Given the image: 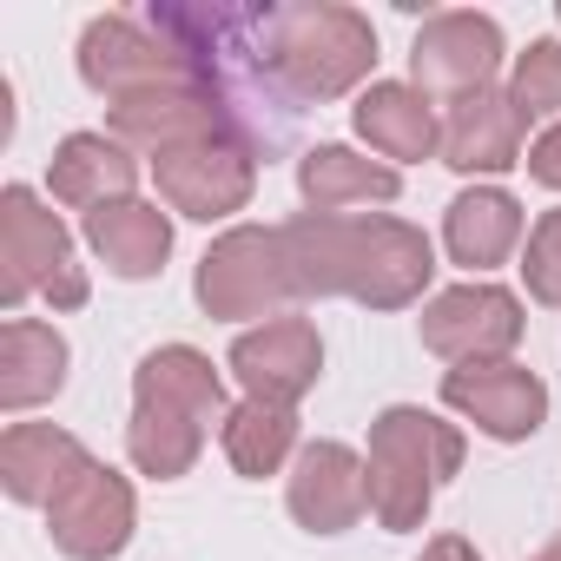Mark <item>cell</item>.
<instances>
[{
  "mask_svg": "<svg viewBox=\"0 0 561 561\" xmlns=\"http://www.w3.org/2000/svg\"><path fill=\"white\" fill-rule=\"evenodd\" d=\"M298 298H351L370 311H403L423 298L436 251L416 225L383 211H298L277 225Z\"/></svg>",
  "mask_w": 561,
  "mask_h": 561,
  "instance_id": "cell-1",
  "label": "cell"
},
{
  "mask_svg": "<svg viewBox=\"0 0 561 561\" xmlns=\"http://www.w3.org/2000/svg\"><path fill=\"white\" fill-rule=\"evenodd\" d=\"M225 416H231L225 410V377L211 370V357L192 351V344H165V351L139 357V370H133L126 456H133L139 476L179 482L198 462L211 423H225Z\"/></svg>",
  "mask_w": 561,
  "mask_h": 561,
  "instance_id": "cell-2",
  "label": "cell"
},
{
  "mask_svg": "<svg viewBox=\"0 0 561 561\" xmlns=\"http://www.w3.org/2000/svg\"><path fill=\"white\" fill-rule=\"evenodd\" d=\"M257 47L271 80L298 106L305 100H344L377 67V27L337 0H305V8H257Z\"/></svg>",
  "mask_w": 561,
  "mask_h": 561,
  "instance_id": "cell-3",
  "label": "cell"
},
{
  "mask_svg": "<svg viewBox=\"0 0 561 561\" xmlns=\"http://www.w3.org/2000/svg\"><path fill=\"white\" fill-rule=\"evenodd\" d=\"M462 469V430L416 410V403H390L377 423H370V456H364V476H370V515L403 535V528H423L436 489Z\"/></svg>",
  "mask_w": 561,
  "mask_h": 561,
  "instance_id": "cell-4",
  "label": "cell"
},
{
  "mask_svg": "<svg viewBox=\"0 0 561 561\" xmlns=\"http://www.w3.org/2000/svg\"><path fill=\"white\" fill-rule=\"evenodd\" d=\"M54 298L60 311L87 305V271L73 264V238L67 225L27 192L8 185L0 192V305H27V298Z\"/></svg>",
  "mask_w": 561,
  "mask_h": 561,
  "instance_id": "cell-5",
  "label": "cell"
},
{
  "mask_svg": "<svg viewBox=\"0 0 561 561\" xmlns=\"http://www.w3.org/2000/svg\"><path fill=\"white\" fill-rule=\"evenodd\" d=\"M192 298L205 305V318H285V305L298 298L291 285V264H285V244L264 225H231L205 257H198V277H192Z\"/></svg>",
  "mask_w": 561,
  "mask_h": 561,
  "instance_id": "cell-6",
  "label": "cell"
},
{
  "mask_svg": "<svg viewBox=\"0 0 561 561\" xmlns=\"http://www.w3.org/2000/svg\"><path fill=\"white\" fill-rule=\"evenodd\" d=\"M152 179H159V198L179 218L211 225V218H231V211L251 205V192H257V152L238 133H211V139H192L179 152H159Z\"/></svg>",
  "mask_w": 561,
  "mask_h": 561,
  "instance_id": "cell-7",
  "label": "cell"
},
{
  "mask_svg": "<svg viewBox=\"0 0 561 561\" xmlns=\"http://www.w3.org/2000/svg\"><path fill=\"white\" fill-rule=\"evenodd\" d=\"M106 133L126 146V152H179V146H192V139H211V133H238V119H231V106L198 80V73H185V80H165V87H152V93H133V100H119V106H106ZM244 139V133H238ZM251 146V139H244Z\"/></svg>",
  "mask_w": 561,
  "mask_h": 561,
  "instance_id": "cell-8",
  "label": "cell"
},
{
  "mask_svg": "<svg viewBox=\"0 0 561 561\" xmlns=\"http://www.w3.org/2000/svg\"><path fill=\"white\" fill-rule=\"evenodd\" d=\"M410 73H416V93H430V100L443 93L449 106L469 93H489L502 73V27L469 8L430 14L410 41Z\"/></svg>",
  "mask_w": 561,
  "mask_h": 561,
  "instance_id": "cell-9",
  "label": "cell"
},
{
  "mask_svg": "<svg viewBox=\"0 0 561 561\" xmlns=\"http://www.w3.org/2000/svg\"><path fill=\"white\" fill-rule=\"evenodd\" d=\"M133 522H139V502H133V482L106 462H87L54 502H47V535L67 561H113L126 541H133Z\"/></svg>",
  "mask_w": 561,
  "mask_h": 561,
  "instance_id": "cell-10",
  "label": "cell"
},
{
  "mask_svg": "<svg viewBox=\"0 0 561 561\" xmlns=\"http://www.w3.org/2000/svg\"><path fill=\"white\" fill-rule=\"evenodd\" d=\"M416 331H423V351L449 364H502L522 344V305L502 285H456L423 305Z\"/></svg>",
  "mask_w": 561,
  "mask_h": 561,
  "instance_id": "cell-11",
  "label": "cell"
},
{
  "mask_svg": "<svg viewBox=\"0 0 561 561\" xmlns=\"http://www.w3.org/2000/svg\"><path fill=\"white\" fill-rule=\"evenodd\" d=\"M192 67L146 27V21H133V14H100V21H87V34H80V80L93 87V93H106V106H119V100H133V93H152V87H165V80H185Z\"/></svg>",
  "mask_w": 561,
  "mask_h": 561,
  "instance_id": "cell-12",
  "label": "cell"
},
{
  "mask_svg": "<svg viewBox=\"0 0 561 561\" xmlns=\"http://www.w3.org/2000/svg\"><path fill=\"white\" fill-rule=\"evenodd\" d=\"M225 364L244 383V397L298 410V397H311L318 377H324V337H318L311 318H271V324L244 331Z\"/></svg>",
  "mask_w": 561,
  "mask_h": 561,
  "instance_id": "cell-13",
  "label": "cell"
},
{
  "mask_svg": "<svg viewBox=\"0 0 561 561\" xmlns=\"http://www.w3.org/2000/svg\"><path fill=\"white\" fill-rule=\"evenodd\" d=\"M443 403L462 410L495 443H528L541 430V416H548V383L535 370L508 364V357L502 364H456L443 377Z\"/></svg>",
  "mask_w": 561,
  "mask_h": 561,
  "instance_id": "cell-14",
  "label": "cell"
},
{
  "mask_svg": "<svg viewBox=\"0 0 561 561\" xmlns=\"http://www.w3.org/2000/svg\"><path fill=\"white\" fill-rule=\"evenodd\" d=\"M285 502H291L298 528H311V535H344V528H357L364 508H370L364 456L344 449V443H331V436H324V443H305L298 462H291Z\"/></svg>",
  "mask_w": 561,
  "mask_h": 561,
  "instance_id": "cell-15",
  "label": "cell"
},
{
  "mask_svg": "<svg viewBox=\"0 0 561 561\" xmlns=\"http://www.w3.org/2000/svg\"><path fill=\"white\" fill-rule=\"evenodd\" d=\"M522 133H528V113L515 106L508 87L469 93V100H456L449 119H443V165L495 179V172L522 165Z\"/></svg>",
  "mask_w": 561,
  "mask_h": 561,
  "instance_id": "cell-16",
  "label": "cell"
},
{
  "mask_svg": "<svg viewBox=\"0 0 561 561\" xmlns=\"http://www.w3.org/2000/svg\"><path fill=\"white\" fill-rule=\"evenodd\" d=\"M93 456L80 449V436L54 430V423H14L0 436V489L27 508H47Z\"/></svg>",
  "mask_w": 561,
  "mask_h": 561,
  "instance_id": "cell-17",
  "label": "cell"
},
{
  "mask_svg": "<svg viewBox=\"0 0 561 561\" xmlns=\"http://www.w3.org/2000/svg\"><path fill=\"white\" fill-rule=\"evenodd\" d=\"M357 133L370 139V152L383 159H436L443 152V119H436V100L403 87V80H370L351 106Z\"/></svg>",
  "mask_w": 561,
  "mask_h": 561,
  "instance_id": "cell-18",
  "label": "cell"
},
{
  "mask_svg": "<svg viewBox=\"0 0 561 561\" xmlns=\"http://www.w3.org/2000/svg\"><path fill=\"white\" fill-rule=\"evenodd\" d=\"M47 185H54L60 205H73V211L87 218L93 205L133 198L139 159H133L113 133H73V139H60V152H54V165H47Z\"/></svg>",
  "mask_w": 561,
  "mask_h": 561,
  "instance_id": "cell-19",
  "label": "cell"
},
{
  "mask_svg": "<svg viewBox=\"0 0 561 561\" xmlns=\"http://www.w3.org/2000/svg\"><path fill=\"white\" fill-rule=\"evenodd\" d=\"M80 231H87V244L106 257L113 277H152V271H165V257H172V218H165L159 205H146V198L93 205V211L80 218Z\"/></svg>",
  "mask_w": 561,
  "mask_h": 561,
  "instance_id": "cell-20",
  "label": "cell"
},
{
  "mask_svg": "<svg viewBox=\"0 0 561 561\" xmlns=\"http://www.w3.org/2000/svg\"><path fill=\"white\" fill-rule=\"evenodd\" d=\"M67 337L41 318H8L0 324V410H34L47 397H60L67 383Z\"/></svg>",
  "mask_w": 561,
  "mask_h": 561,
  "instance_id": "cell-21",
  "label": "cell"
},
{
  "mask_svg": "<svg viewBox=\"0 0 561 561\" xmlns=\"http://www.w3.org/2000/svg\"><path fill=\"white\" fill-rule=\"evenodd\" d=\"M443 244L456 264L469 271H495L515 244H522V205L502 192V185H469L449 198L443 211Z\"/></svg>",
  "mask_w": 561,
  "mask_h": 561,
  "instance_id": "cell-22",
  "label": "cell"
},
{
  "mask_svg": "<svg viewBox=\"0 0 561 561\" xmlns=\"http://www.w3.org/2000/svg\"><path fill=\"white\" fill-rule=\"evenodd\" d=\"M298 192L311 211H351V205H390L403 192L397 165H377L351 146H311L298 159Z\"/></svg>",
  "mask_w": 561,
  "mask_h": 561,
  "instance_id": "cell-23",
  "label": "cell"
},
{
  "mask_svg": "<svg viewBox=\"0 0 561 561\" xmlns=\"http://www.w3.org/2000/svg\"><path fill=\"white\" fill-rule=\"evenodd\" d=\"M218 436H225L231 469L251 476V482H264V476H277V469L291 462V449H298V416H291L285 403H257V397H244V403L218 423Z\"/></svg>",
  "mask_w": 561,
  "mask_h": 561,
  "instance_id": "cell-24",
  "label": "cell"
},
{
  "mask_svg": "<svg viewBox=\"0 0 561 561\" xmlns=\"http://www.w3.org/2000/svg\"><path fill=\"white\" fill-rule=\"evenodd\" d=\"M508 93H515V106H522L528 119L561 113V41H528V54L515 60Z\"/></svg>",
  "mask_w": 561,
  "mask_h": 561,
  "instance_id": "cell-25",
  "label": "cell"
},
{
  "mask_svg": "<svg viewBox=\"0 0 561 561\" xmlns=\"http://www.w3.org/2000/svg\"><path fill=\"white\" fill-rule=\"evenodd\" d=\"M522 277H528V298L561 311V211H541L522 251Z\"/></svg>",
  "mask_w": 561,
  "mask_h": 561,
  "instance_id": "cell-26",
  "label": "cell"
},
{
  "mask_svg": "<svg viewBox=\"0 0 561 561\" xmlns=\"http://www.w3.org/2000/svg\"><path fill=\"white\" fill-rule=\"evenodd\" d=\"M528 179L548 185V192H561V126H548V133L528 146Z\"/></svg>",
  "mask_w": 561,
  "mask_h": 561,
  "instance_id": "cell-27",
  "label": "cell"
},
{
  "mask_svg": "<svg viewBox=\"0 0 561 561\" xmlns=\"http://www.w3.org/2000/svg\"><path fill=\"white\" fill-rule=\"evenodd\" d=\"M423 561H482V554H476L462 535H436V541L423 548Z\"/></svg>",
  "mask_w": 561,
  "mask_h": 561,
  "instance_id": "cell-28",
  "label": "cell"
},
{
  "mask_svg": "<svg viewBox=\"0 0 561 561\" xmlns=\"http://www.w3.org/2000/svg\"><path fill=\"white\" fill-rule=\"evenodd\" d=\"M528 561H561V541H548L541 554H528Z\"/></svg>",
  "mask_w": 561,
  "mask_h": 561,
  "instance_id": "cell-29",
  "label": "cell"
}]
</instances>
